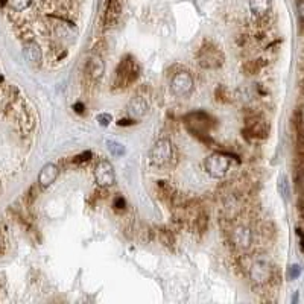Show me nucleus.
Listing matches in <instances>:
<instances>
[{
	"label": "nucleus",
	"mask_w": 304,
	"mask_h": 304,
	"mask_svg": "<svg viewBox=\"0 0 304 304\" xmlns=\"http://www.w3.org/2000/svg\"><path fill=\"white\" fill-rule=\"evenodd\" d=\"M114 207L119 208V210H125V207H126L125 199H123L122 196H117V198H116V202H114Z\"/></svg>",
	"instance_id": "c756f323"
},
{
	"label": "nucleus",
	"mask_w": 304,
	"mask_h": 304,
	"mask_svg": "<svg viewBox=\"0 0 304 304\" xmlns=\"http://www.w3.org/2000/svg\"><path fill=\"white\" fill-rule=\"evenodd\" d=\"M183 122L186 125V128L196 137L199 139H207L208 133L214 128L216 120L205 111H193L189 113L183 117Z\"/></svg>",
	"instance_id": "f03ea898"
},
{
	"label": "nucleus",
	"mask_w": 304,
	"mask_h": 304,
	"mask_svg": "<svg viewBox=\"0 0 304 304\" xmlns=\"http://www.w3.org/2000/svg\"><path fill=\"white\" fill-rule=\"evenodd\" d=\"M278 190H280V195L287 199L289 198V193H290V189H289V180L286 175H281L278 178Z\"/></svg>",
	"instance_id": "5701e85b"
},
{
	"label": "nucleus",
	"mask_w": 304,
	"mask_h": 304,
	"mask_svg": "<svg viewBox=\"0 0 304 304\" xmlns=\"http://www.w3.org/2000/svg\"><path fill=\"white\" fill-rule=\"evenodd\" d=\"M296 11H298L299 22L304 25V0H296Z\"/></svg>",
	"instance_id": "bb28decb"
},
{
	"label": "nucleus",
	"mask_w": 304,
	"mask_h": 304,
	"mask_svg": "<svg viewBox=\"0 0 304 304\" xmlns=\"http://www.w3.org/2000/svg\"><path fill=\"white\" fill-rule=\"evenodd\" d=\"M122 14V0H107V8L104 14L105 28H113L117 25Z\"/></svg>",
	"instance_id": "f8f14e48"
},
{
	"label": "nucleus",
	"mask_w": 304,
	"mask_h": 304,
	"mask_svg": "<svg viewBox=\"0 0 304 304\" xmlns=\"http://www.w3.org/2000/svg\"><path fill=\"white\" fill-rule=\"evenodd\" d=\"M90 157H92V152H90V151H87V152H84V154H79V155H76V157L73 158V163H84V161H89V160H90Z\"/></svg>",
	"instance_id": "cd10ccee"
},
{
	"label": "nucleus",
	"mask_w": 304,
	"mask_h": 304,
	"mask_svg": "<svg viewBox=\"0 0 304 304\" xmlns=\"http://www.w3.org/2000/svg\"><path fill=\"white\" fill-rule=\"evenodd\" d=\"M173 145L169 139H160L151 149V163L157 167L169 166L173 160Z\"/></svg>",
	"instance_id": "39448f33"
},
{
	"label": "nucleus",
	"mask_w": 304,
	"mask_h": 304,
	"mask_svg": "<svg viewBox=\"0 0 304 304\" xmlns=\"http://www.w3.org/2000/svg\"><path fill=\"white\" fill-rule=\"evenodd\" d=\"M214 95H216V99L221 101V102H227V101H230V93H228V90H227L224 85L218 87L216 92H214Z\"/></svg>",
	"instance_id": "393cba45"
},
{
	"label": "nucleus",
	"mask_w": 304,
	"mask_h": 304,
	"mask_svg": "<svg viewBox=\"0 0 304 304\" xmlns=\"http://www.w3.org/2000/svg\"><path fill=\"white\" fill-rule=\"evenodd\" d=\"M295 186L301 196H304V163H299V166L295 170Z\"/></svg>",
	"instance_id": "412c9836"
},
{
	"label": "nucleus",
	"mask_w": 304,
	"mask_h": 304,
	"mask_svg": "<svg viewBox=\"0 0 304 304\" xmlns=\"http://www.w3.org/2000/svg\"><path fill=\"white\" fill-rule=\"evenodd\" d=\"M57 177H58V167L54 163H48L41 167V170L38 173V184L43 189H46L54 184Z\"/></svg>",
	"instance_id": "2eb2a0df"
},
{
	"label": "nucleus",
	"mask_w": 304,
	"mask_h": 304,
	"mask_svg": "<svg viewBox=\"0 0 304 304\" xmlns=\"http://www.w3.org/2000/svg\"><path fill=\"white\" fill-rule=\"evenodd\" d=\"M139 76H140V66L137 60L133 55H125L120 60L119 66L116 67L113 85L117 90H123L131 84H134Z\"/></svg>",
	"instance_id": "f257e3e1"
},
{
	"label": "nucleus",
	"mask_w": 304,
	"mask_h": 304,
	"mask_svg": "<svg viewBox=\"0 0 304 304\" xmlns=\"http://www.w3.org/2000/svg\"><path fill=\"white\" fill-rule=\"evenodd\" d=\"M98 122H99L101 126H108V125L111 123V114H108V113L99 114V116H98Z\"/></svg>",
	"instance_id": "a878e982"
},
{
	"label": "nucleus",
	"mask_w": 304,
	"mask_h": 304,
	"mask_svg": "<svg viewBox=\"0 0 304 304\" xmlns=\"http://www.w3.org/2000/svg\"><path fill=\"white\" fill-rule=\"evenodd\" d=\"M298 213H299L301 219L304 221V196L299 198V202H298Z\"/></svg>",
	"instance_id": "7c9ffc66"
},
{
	"label": "nucleus",
	"mask_w": 304,
	"mask_h": 304,
	"mask_svg": "<svg viewBox=\"0 0 304 304\" xmlns=\"http://www.w3.org/2000/svg\"><path fill=\"white\" fill-rule=\"evenodd\" d=\"M23 54H25V58L32 66H38L41 63V49H40V46L34 40L25 41V45H23Z\"/></svg>",
	"instance_id": "dca6fc26"
},
{
	"label": "nucleus",
	"mask_w": 304,
	"mask_h": 304,
	"mask_svg": "<svg viewBox=\"0 0 304 304\" xmlns=\"http://www.w3.org/2000/svg\"><path fill=\"white\" fill-rule=\"evenodd\" d=\"M192 228L199 234H204L207 231V228H208V214H207V211L204 208H201L198 211V214L195 216V219L192 222Z\"/></svg>",
	"instance_id": "a211bd4d"
},
{
	"label": "nucleus",
	"mask_w": 304,
	"mask_h": 304,
	"mask_svg": "<svg viewBox=\"0 0 304 304\" xmlns=\"http://www.w3.org/2000/svg\"><path fill=\"white\" fill-rule=\"evenodd\" d=\"M231 166V158L224 152H213L204 161L207 173L213 178H224Z\"/></svg>",
	"instance_id": "20e7f679"
},
{
	"label": "nucleus",
	"mask_w": 304,
	"mask_h": 304,
	"mask_svg": "<svg viewBox=\"0 0 304 304\" xmlns=\"http://www.w3.org/2000/svg\"><path fill=\"white\" fill-rule=\"evenodd\" d=\"M299 272H301V268H299L298 265H292V266L289 268V278H292V280L298 278V277H299Z\"/></svg>",
	"instance_id": "c85d7f7f"
},
{
	"label": "nucleus",
	"mask_w": 304,
	"mask_h": 304,
	"mask_svg": "<svg viewBox=\"0 0 304 304\" xmlns=\"http://www.w3.org/2000/svg\"><path fill=\"white\" fill-rule=\"evenodd\" d=\"M170 92L177 98H186L193 92V78L189 72H178L170 82Z\"/></svg>",
	"instance_id": "423d86ee"
},
{
	"label": "nucleus",
	"mask_w": 304,
	"mask_h": 304,
	"mask_svg": "<svg viewBox=\"0 0 304 304\" xmlns=\"http://www.w3.org/2000/svg\"><path fill=\"white\" fill-rule=\"evenodd\" d=\"M148 110H149V105H148L146 99L142 98V96H136V98L128 104V116H129L133 120H137V119L146 116Z\"/></svg>",
	"instance_id": "4468645a"
},
{
	"label": "nucleus",
	"mask_w": 304,
	"mask_h": 304,
	"mask_svg": "<svg viewBox=\"0 0 304 304\" xmlns=\"http://www.w3.org/2000/svg\"><path fill=\"white\" fill-rule=\"evenodd\" d=\"M104 70H105V66H104L102 57L98 55V54H93V55L87 60V63H85L84 75H85V78H87L90 82H96V81L101 79Z\"/></svg>",
	"instance_id": "9b49d317"
},
{
	"label": "nucleus",
	"mask_w": 304,
	"mask_h": 304,
	"mask_svg": "<svg viewBox=\"0 0 304 304\" xmlns=\"http://www.w3.org/2000/svg\"><path fill=\"white\" fill-rule=\"evenodd\" d=\"M95 178L101 187H111L116 183L114 167L108 160H102L95 167Z\"/></svg>",
	"instance_id": "1a4fd4ad"
},
{
	"label": "nucleus",
	"mask_w": 304,
	"mask_h": 304,
	"mask_svg": "<svg viewBox=\"0 0 304 304\" xmlns=\"http://www.w3.org/2000/svg\"><path fill=\"white\" fill-rule=\"evenodd\" d=\"M230 240H231L234 248H237L240 251H246L252 243V233H251V230L248 227L237 225V227H234L231 230Z\"/></svg>",
	"instance_id": "9d476101"
},
{
	"label": "nucleus",
	"mask_w": 304,
	"mask_h": 304,
	"mask_svg": "<svg viewBox=\"0 0 304 304\" xmlns=\"http://www.w3.org/2000/svg\"><path fill=\"white\" fill-rule=\"evenodd\" d=\"M7 4L14 11H23V10H26L32 4V0H7Z\"/></svg>",
	"instance_id": "b1692460"
},
{
	"label": "nucleus",
	"mask_w": 304,
	"mask_h": 304,
	"mask_svg": "<svg viewBox=\"0 0 304 304\" xmlns=\"http://www.w3.org/2000/svg\"><path fill=\"white\" fill-rule=\"evenodd\" d=\"M107 148L111 152V155H114V157H122L125 154V146L122 143H119V142L108 140L107 142Z\"/></svg>",
	"instance_id": "4be33fe9"
},
{
	"label": "nucleus",
	"mask_w": 304,
	"mask_h": 304,
	"mask_svg": "<svg viewBox=\"0 0 304 304\" xmlns=\"http://www.w3.org/2000/svg\"><path fill=\"white\" fill-rule=\"evenodd\" d=\"M245 133L255 140H263L269 136V123L262 117V116H251L246 120V126H245Z\"/></svg>",
	"instance_id": "6e6552de"
},
{
	"label": "nucleus",
	"mask_w": 304,
	"mask_h": 304,
	"mask_svg": "<svg viewBox=\"0 0 304 304\" xmlns=\"http://www.w3.org/2000/svg\"><path fill=\"white\" fill-rule=\"evenodd\" d=\"M249 10L254 17L263 19L271 11V0H249Z\"/></svg>",
	"instance_id": "f3484780"
},
{
	"label": "nucleus",
	"mask_w": 304,
	"mask_h": 304,
	"mask_svg": "<svg viewBox=\"0 0 304 304\" xmlns=\"http://www.w3.org/2000/svg\"><path fill=\"white\" fill-rule=\"evenodd\" d=\"M196 60H198V64L202 69L214 70V69L222 67L224 61H225V55H224V52L221 51V48L218 45H214L210 40H205L201 45V48L198 49Z\"/></svg>",
	"instance_id": "7ed1b4c3"
},
{
	"label": "nucleus",
	"mask_w": 304,
	"mask_h": 304,
	"mask_svg": "<svg viewBox=\"0 0 304 304\" xmlns=\"http://www.w3.org/2000/svg\"><path fill=\"white\" fill-rule=\"evenodd\" d=\"M263 67L262 60H249L243 64V72L246 75H257Z\"/></svg>",
	"instance_id": "aec40b11"
},
{
	"label": "nucleus",
	"mask_w": 304,
	"mask_h": 304,
	"mask_svg": "<svg viewBox=\"0 0 304 304\" xmlns=\"http://www.w3.org/2000/svg\"><path fill=\"white\" fill-rule=\"evenodd\" d=\"M272 266L268 260L265 258H257L254 260V263L251 265V269H249V275H251V280L255 283V284H266L271 278H272Z\"/></svg>",
	"instance_id": "0eeeda50"
},
{
	"label": "nucleus",
	"mask_w": 304,
	"mask_h": 304,
	"mask_svg": "<svg viewBox=\"0 0 304 304\" xmlns=\"http://www.w3.org/2000/svg\"><path fill=\"white\" fill-rule=\"evenodd\" d=\"M157 193L161 198V201L167 202L172 207L180 201V195H178L177 189L169 181H158L157 183Z\"/></svg>",
	"instance_id": "ddd939ff"
},
{
	"label": "nucleus",
	"mask_w": 304,
	"mask_h": 304,
	"mask_svg": "<svg viewBox=\"0 0 304 304\" xmlns=\"http://www.w3.org/2000/svg\"><path fill=\"white\" fill-rule=\"evenodd\" d=\"M158 239H160V242H161L166 248H169V249H173V248H175V234H173L169 228H166V227L160 228V231H158Z\"/></svg>",
	"instance_id": "6ab92c4d"
}]
</instances>
